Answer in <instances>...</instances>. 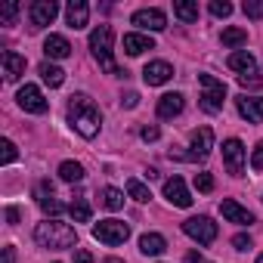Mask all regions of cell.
I'll return each instance as SVG.
<instances>
[{
    "label": "cell",
    "mask_w": 263,
    "mask_h": 263,
    "mask_svg": "<svg viewBox=\"0 0 263 263\" xmlns=\"http://www.w3.org/2000/svg\"><path fill=\"white\" fill-rule=\"evenodd\" d=\"M68 121H71V127L78 130L84 140H93L99 134V127H102V111H99V105L87 93H78L68 102Z\"/></svg>",
    "instance_id": "obj_1"
},
{
    "label": "cell",
    "mask_w": 263,
    "mask_h": 263,
    "mask_svg": "<svg viewBox=\"0 0 263 263\" xmlns=\"http://www.w3.org/2000/svg\"><path fill=\"white\" fill-rule=\"evenodd\" d=\"M34 241H37L41 248H50V251H65V248L78 245V232H74V226H68V223L47 220V223H37Z\"/></svg>",
    "instance_id": "obj_2"
},
{
    "label": "cell",
    "mask_w": 263,
    "mask_h": 263,
    "mask_svg": "<svg viewBox=\"0 0 263 263\" xmlns=\"http://www.w3.org/2000/svg\"><path fill=\"white\" fill-rule=\"evenodd\" d=\"M90 50H93V56H96V62H99L102 71L121 74V68H118L115 59H111V28H108V25H99V28L90 31Z\"/></svg>",
    "instance_id": "obj_3"
},
{
    "label": "cell",
    "mask_w": 263,
    "mask_h": 263,
    "mask_svg": "<svg viewBox=\"0 0 263 263\" xmlns=\"http://www.w3.org/2000/svg\"><path fill=\"white\" fill-rule=\"evenodd\" d=\"M198 84H201V108L208 115H217L223 108V99H226V84L217 81L214 74H198Z\"/></svg>",
    "instance_id": "obj_4"
},
{
    "label": "cell",
    "mask_w": 263,
    "mask_h": 263,
    "mask_svg": "<svg viewBox=\"0 0 263 263\" xmlns=\"http://www.w3.org/2000/svg\"><path fill=\"white\" fill-rule=\"evenodd\" d=\"M130 235V226L124 220H99L93 226V238H99L102 245H124Z\"/></svg>",
    "instance_id": "obj_5"
},
{
    "label": "cell",
    "mask_w": 263,
    "mask_h": 263,
    "mask_svg": "<svg viewBox=\"0 0 263 263\" xmlns=\"http://www.w3.org/2000/svg\"><path fill=\"white\" fill-rule=\"evenodd\" d=\"M183 232L189 238H195L198 245H214L217 241V223L211 217H189L183 223Z\"/></svg>",
    "instance_id": "obj_6"
},
{
    "label": "cell",
    "mask_w": 263,
    "mask_h": 263,
    "mask_svg": "<svg viewBox=\"0 0 263 263\" xmlns=\"http://www.w3.org/2000/svg\"><path fill=\"white\" fill-rule=\"evenodd\" d=\"M16 99H19V108H25V111H31V115H44V111L50 108V102L44 99V93H41L34 84H25Z\"/></svg>",
    "instance_id": "obj_7"
},
{
    "label": "cell",
    "mask_w": 263,
    "mask_h": 263,
    "mask_svg": "<svg viewBox=\"0 0 263 263\" xmlns=\"http://www.w3.org/2000/svg\"><path fill=\"white\" fill-rule=\"evenodd\" d=\"M130 22H134L137 28H146V31H164L167 28V16L161 10H155V7L152 10H137Z\"/></svg>",
    "instance_id": "obj_8"
},
{
    "label": "cell",
    "mask_w": 263,
    "mask_h": 263,
    "mask_svg": "<svg viewBox=\"0 0 263 263\" xmlns=\"http://www.w3.org/2000/svg\"><path fill=\"white\" fill-rule=\"evenodd\" d=\"M223 161H226V171L232 177L241 174V167H245V146H241V140H226L223 143Z\"/></svg>",
    "instance_id": "obj_9"
},
{
    "label": "cell",
    "mask_w": 263,
    "mask_h": 263,
    "mask_svg": "<svg viewBox=\"0 0 263 263\" xmlns=\"http://www.w3.org/2000/svg\"><path fill=\"white\" fill-rule=\"evenodd\" d=\"M164 198H167L171 204H177V208H189V204H192V195H189V189H186V183H183L180 177L164 180Z\"/></svg>",
    "instance_id": "obj_10"
},
{
    "label": "cell",
    "mask_w": 263,
    "mask_h": 263,
    "mask_svg": "<svg viewBox=\"0 0 263 263\" xmlns=\"http://www.w3.org/2000/svg\"><path fill=\"white\" fill-rule=\"evenodd\" d=\"M56 13H59L56 0H34V4H31V25L44 28V25H50L56 19Z\"/></svg>",
    "instance_id": "obj_11"
},
{
    "label": "cell",
    "mask_w": 263,
    "mask_h": 263,
    "mask_svg": "<svg viewBox=\"0 0 263 263\" xmlns=\"http://www.w3.org/2000/svg\"><path fill=\"white\" fill-rule=\"evenodd\" d=\"M235 108L241 118H248L251 124H260L263 121V96H238L235 99Z\"/></svg>",
    "instance_id": "obj_12"
},
{
    "label": "cell",
    "mask_w": 263,
    "mask_h": 263,
    "mask_svg": "<svg viewBox=\"0 0 263 263\" xmlns=\"http://www.w3.org/2000/svg\"><path fill=\"white\" fill-rule=\"evenodd\" d=\"M171 78H174V68H171L167 62H161V59H158V62H149V65L143 68V81H146L149 87H161V84H167Z\"/></svg>",
    "instance_id": "obj_13"
},
{
    "label": "cell",
    "mask_w": 263,
    "mask_h": 263,
    "mask_svg": "<svg viewBox=\"0 0 263 263\" xmlns=\"http://www.w3.org/2000/svg\"><path fill=\"white\" fill-rule=\"evenodd\" d=\"M220 214H223L229 223H238V226L254 223V214H251L248 208H241L238 201H232V198H223V201H220Z\"/></svg>",
    "instance_id": "obj_14"
},
{
    "label": "cell",
    "mask_w": 263,
    "mask_h": 263,
    "mask_svg": "<svg viewBox=\"0 0 263 263\" xmlns=\"http://www.w3.org/2000/svg\"><path fill=\"white\" fill-rule=\"evenodd\" d=\"M189 143H192V158H204V155L214 149V130H211V127H198V130H192Z\"/></svg>",
    "instance_id": "obj_15"
},
{
    "label": "cell",
    "mask_w": 263,
    "mask_h": 263,
    "mask_svg": "<svg viewBox=\"0 0 263 263\" xmlns=\"http://www.w3.org/2000/svg\"><path fill=\"white\" fill-rule=\"evenodd\" d=\"M0 62H4V78H7V81H19V78L25 74V56H19V53H13V50H4Z\"/></svg>",
    "instance_id": "obj_16"
},
{
    "label": "cell",
    "mask_w": 263,
    "mask_h": 263,
    "mask_svg": "<svg viewBox=\"0 0 263 263\" xmlns=\"http://www.w3.org/2000/svg\"><path fill=\"white\" fill-rule=\"evenodd\" d=\"M229 68L238 71V78H251V74H257V62H254V56H251L248 50H235V53L229 56Z\"/></svg>",
    "instance_id": "obj_17"
},
{
    "label": "cell",
    "mask_w": 263,
    "mask_h": 263,
    "mask_svg": "<svg viewBox=\"0 0 263 263\" xmlns=\"http://www.w3.org/2000/svg\"><path fill=\"white\" fill-rule=\"evenodd\" d=\"M65 19H68V25L78 31V28H84L87 25V19H90V7L84 4V0H71V4L65 7Z\"/></svg>",
    "instance_id": "obj_18"
},
{
    "label": "cell",
    "mask_w": 263,
    "mask_h": 263,
    "mask_svg": "<svg viewBox=\"0 0 263 263\" xmlns=\"http://www.w3.org/2000/svg\"><path fill=\"white\" fill-rule=\"evenodd\" d=\"M146 50H155V41L149 34H124V53L127 56H140Z\"/></svg>",
    "instance_id": "obj_19"
},
{
    "label": "cell",
    "mask_w": 263,
    "mask_h": 263,
    "mask_svg": "<svg viewBox=\"0 0 263 263\" xmlns=\"http://www.w3.org/2000/svg\"><path fill=\"white\" fill-rule=\"evenodd\" d=\"M44 53H47L50 59H68V56H71V44H68L62 34H50V37L44 41Z\"/></svg>",
    "instance_id": "obj_20"
},
{
    "label": "cell",
    "mask_w": 263,
    "mask_h": 263,
    "mask_svg": "<svg viewBox=\"0 0 263 263\" xmlns=\"http://www.w3.org/2000/svg\"><path fill=\"white\" fill-rule=\"evenodd\" d=\"M183 111V96L180 93H164L158 99V118H177Z\"/></svg>",
    "instance_id": "obj_21"
},
{
    "label": "cell",
    "mask_w": 263,
    "mask_h": 263,
    "mask_svg": "<svg viewBox=\"0 0 263 263\" xmlns=\"http://www.w3.org/2000/svg\"><path fill=\"white\" fill-rule=\"evenodd\" d=\"M140 251H143L146 257H158V254L167 251V241H164V235H158V232H146V235L140 238Z\"/></svg>",
    "instance_id": "obj_22"
},
{
    "label": "cell",
    "mask_w": 263,
    "mask_h": 263,
    "mask_svg": "<svg viewBox=\"0 0 263 263\" xmlns=\"http://www.w3.org/2000/svg\"><path fill=\"white\" fill-rule=\"evenodd\" d=\"M174 16L183 22H198V4H189V0H177L174 4Z\"/></svg>",
    "instance_id": "obj_23"
},
{
    "label": "cell",
    "mask_w": 263,
    "mask_h": 263,
    "mask_svg": "<svg viewBox=\"0 0 263 263\" xmlns=\"http://www.w3.org/2000/svg\"><path fill=\"white\" fill-rule=\"evenodd\" d=\"M41 78H44V84H50V87H62V81H65V71H62L59 65H50V62H44V65H41Z\"/></svg>",
    "instance_id": "obj_24"
},
{
    "label": "cell",
    "mask_w": 263,
    "mask_h": 263,
    "mask_svg": "<svg viewBox=\"0 0 263 263\" xmlns=\"http://www.w3.org/2000/svg\"><path fill=\"white\" fill-rule=\"evenodd\" d=\"M59 177H62L65 183H81V180H84V167H81L78 161H62V164H59Z\"/></svg>",
    "instance_id": "obj_25"
},
{
    "label": "cell",
    "mask_w": 263,
    "mask_h": 263,
    "mask_svg": "<svg viewBox=\"0 0 263 263\" xmlns=\"http://www.w3.org/2000/svg\"><path fill=\"white\" fill-rule=\"evenodd\" d=\"M99 201H102V208H108V211H121V208H124V192L108 186V189H102Z\"/></svg>",
    "instance_id": "obj_26"
},
{
    "label": "cell",
    "mask_w": 263,
    "mask_h": 263,
    "mask_svg": "<svg viewBox=\"0 0 263 263\" xmlns=\"http://www.w3.org/2000/svg\"><path fill=\"white\" fill-rule=\"evenodd\" d=\"M68 214L74 217V223H87V220H90V204H87V198H74V201L68 204Z\"/></svg>",
    "instance_id": "obj_27"
},
{
    "label": "cell",
    "mask_w": 263,
    "mask_h": 263,
    "mask_svg": "<svg viewBox=\"0 0 263 263\" xmlns=\"http://www.w3.org/2000/svg\"><path fill=\"white\" fill-rule=\"evenodd\" d=\"M127 195L134 198V201H149V198H152V192H149L140 180H127Z\"/></svg>",
    "instance_id": "obj_28"
},
{
    "label": "cell",
    "mask_w": 263,
    "mask_h": 263,
    "mask_svg": "<svg viewBox=\"0 0 263 263\" xmlns=\"http://www.w3.org/2000/svg\"><path fill=\"white\" fill-rule=\"evenodd\" d=\"M248 41V31L245 28H226L223 31V47H241Z\"/></svg>",
    "instance_id": "obj_29"
},
{
    "label": "cell",
    "mask_w": 263,
    "mask_h": 263,
    "mask_svg": "<svg viewBox=\"0 0 263 263\" xmlns=\"http://www.w3.org/2000/svg\"><path fill=\"white\" fill-rule=\"evenodd\" d=\"M16 16H19V4L10 0V4L0 7V25H16Z\"/></svg>",
    "instance_id": "obj_30"
},
{
    "label": "cell",
    "mask_w": 263,
    "mask_h": 263,
    "mask_svg": "<svg viewBox=\"0 0 263 263\" xmlns=\"http://www.w3.org/2000/svg\"><path fill=\"white\" fill-rule=\"evenodd\" d=\"M211 16H217V19L232 16V4H226V0H211Z\"/></svg>",
    "instance_id": "obj_31"
},
{
    "label": "cell",
    "mask_w": 263,
    "mask_h": 263,
    "mask_svg": "<svg viewBox=\"0 0 263 263\" xmlns=\"http://www.w3.org/2000/svg\"><path fill=\"white\" fill-rule=\"evenodd\" d=\"M241 10H245L248 19H260V16H263V0H245Z\"/></svg>",
    "instance_id": "obj_32"
},
{
    "label": "cell",
    "mask_w": 263,
    "mask_h": 263,
    "mask_svg": "<svg viewBox=\"0 0 263 263\" xmlns=\"http://www.w3.org/2000/svg\"><path fill=\"white\" fill-rule=\"evenodd\" d=\"M195 189H198V192H214V177L204 174V171L195 174Z\"/></svg>",
    "instance_id": "obj_33"
},
{
    "label": "cell",
    "mask_w": 263,
    "mask_h": 263,
    "mask_svg": "<svg viewBox=\"0 0 263 263\" xmlns=\"http://www.w3.org/2000/svg\"><path fill=\"white\" fill-rule=\"evenodd\" d=\"M41 211H44V214H50V217H59V214L65 211V204H62V201H56V198H47V201H41Z\"/></svg>",
    "instance_id": "obj_34"
},
{
    "label": "cell",
    "mask_w": 263,
    "mask_h": 263,
    "mask_svg": "<svg viewBox=\"0 0 263 263\" xmlns=\"http://www.w3.org/2000/svg\"><path fill=\"white\" fill-rule=\"evenodd\" d=\"M0 149H4V155H0V161H4V164H13V161L19 158V152H16V146H13V140H4V146H0Z\"/></svg>",
    "instance_id": "obj_35"
},
{
    "label": "cell",
    "mask_w": 263,
    "mask_h": 263,
    "mask_svg": "<svg viewBox=\"0 0 263 263\" xmlns=\"http://www.w3.org/2000/svg\"><path fill=\"white\" fill-rule=\"evenodd\" d=\"M140 137H143V140H146V143H155V140H158V137H161V130H158V127H155V124H146V127H143V130H140Z\"/></svg>",
    "instance_id": "obj_36"
},
{
    "label": "cell",
    "mask_w": 263,
    "mask_h": 263,
    "mask_svg": "<svg viewBox=\"0 0 263 263\" xmlns=\"http://www.w3.org/2000/svg\"><path fill=\"white\" fill-rule=\"evenodd\" d=\"M251 167H254V171H263V140L257 143V149H254V155H251Z\"/></svg>",
    "instance_id": "obj_37"
},
{
    "label": "cell",
    "mask_w": 263,
    "mask_h": 263,
    "mask_svg": "<svg viewBox=\"0 0 263 263\" xmlns=\"http://www.w3.org/2000/svg\"><path fill=\"white\" fill-rule=\"evenodd\" d=\"M137 102H140V93H134V90L121 96V105H127V108H137Z\"/></svg>",
    "instance_id": "obj_38"
},
{
    "label": "cell",
    "mask_w": 263,
    "mask_h": 263,
    "mask_svg": "<svg viewBox=\"0 0 263 263\" xmlns=\"http://www.w3.org/2000/svg\"><path fill=\"white\" fill-rule=\"evenodd\" d=\"M232 248H235V251H248V248H251V235H235V238H232Z\"/></svg>",
    "instance_id": "obj_39"
},
{
    "label": "cell",
    "mask_w": 263,
    "mask_h": 263,
    "mask_svg": "<svg viewBox=\"0 0 263 263\" xmlns=\"http://www.w3.org/2000/svg\"><path fill=\"white\" fill-rule=\"evenodd\" d=\"M74 263H93V254L84 251V248H78V251H74Z\"/></svg>",
    "instance_id": "obj_40"
},
{
    "label": "cell",
    "mask_w": 263,
    "mask_h": 263,
    "mask_svg": "<svg viewBox=\"0 0 263 263\" xmlns=\"http://www.w3.org/2000/svg\"><path fill=\"white\" fill-rule=\"evenodd\" d=\"M4 263H16V251L13 248H4Z\"/></svg>",
    "instance_id": "obj_41"
},
{
    "label": "cell",
    "mask_w": 263,
    "mask_h": 263,
    "mask_svg": "<svg viewBox=\"0 0 263 263\" xmlns=\"http://www.w3.org/2000/svg\"><path fill=\"white\" fill-rule=\"evenodd\" d=\"M7 220H10V223H19V211H16V208H7Z\"/></svg>",
    "instance_id": "obj_42"
},
{
    "label": "cell",
    "mask_w": 263,
    "mask_h": 263,
    "mask_svg": "<svg viewBox=\"0 0 263 263\" xmlns=\"http://www.w3.org/2000/svg\"><path fill=\"white\" fill-rule=\"evenodd\" d=\"M186 263H204V257H201V254H195V251H192V254H186Z\"/></svg>",
    "instance_id": "obj_43"
},
{
    "label": "cell",
    "mask_w": 263,
    "mask_h": 263,
    "mask_svg": "<svg viewBox=\"0 0 263 263\" xmlns=\"http://www.w3.org/2000/svg\"><path fill=\"white\" fill-rule=\"evenodd\" d=\"M105 263H121V260H115V257H108V260H105Z\"/></svg>",
    "instance_id": "obj_44"
},
{
    "label": "cell",
    "mask_w": 263,
    "mask_h": 263,
    "mask_svg": "<svg viewBox=\"0 0 263 263\" xmlns=\"http://www.w3.org/2000/svg\"><path fill=\"white\" fill-rule=\"evenodd\" d=\"M257 263H263V254H260V257H257Z\"/></svg>",
    "instance_id": "obj_45"
}]
</instances>
